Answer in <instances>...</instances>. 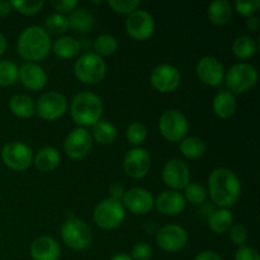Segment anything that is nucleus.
I'll use <instances>...</instances> for the list:
<instances>
[{
    "instance_id": "f257e3e1",
    "label": "nucleus",
    "mask_w": 260,
    "mask_h": 260,
    "mask_svg": "<svg viewBox=\"0 0 260 260\" xmlns=\"http://www.w3.org/2000/svg\"><path fill=\"white\" fill-rule=\"evenodd\" d=\"M208 193L220 208H230L239 201L241 182L229 168H216L208 177Z\"/></svg>"
},
{
    "instance_id": "f03ea898",
    "label": "nucleus",
    "mask_w": 260,
    "mask_h": 260,
    "mask_svg": "<svg viewBox=\"0 0 260 260\" xmlns=\"http://www.w3.org/2000/svg\"><path fill=\"white\" fill-rule=\"evenodd\" d=\"M19 55L29 62H36L46 58L52 48L50 35L45 28L30 25L23 29L17 42Z\"/></svg>"
},
{
    "instance_id": "7ed1b4c3",
    "label": "nucleus",
    "mask_w": 260,
    "mask_h": 260,
    "mask_svg": "<svg viewBox=\"0 0 260 260\" xmlns=\"http://www.w3.org/2000/svg\"><path fill=\"white\" fill-rule=\"evenodd\" d=\"M70 114L74 122L83 128L93 126L103 114V102L91 91H81L71 101Z\"/></svg>"
},
{
    "instance_id": "20e7f679",
    "label": "nucleus",
    "mask_w": 260,
    "mask_h": 260,
    "mask_svg": "<svg viewBox=\"0 0 260 260\" xmlns=\"http://www.w3.org/2000/svg\"><path fill=\"white\" fill-rule=\"evenodd\" d=\"M258 79L259 74L256 68L248 62L236 63L225 73L226 86L233 94L248 93L256 85Z\"/></svg>"
},
{
    "instance_id": "39448f33",
    "label": "nucleus",
    "mask_w": 260,
    "mask_h": 260,
    "mask_svg": "<svg viewBox=\"0 0 260 260\" xmlns=\"http://www.w3.org/2000/svg\"><path fill=\"white\" fill-rule=\"evenodd\" d=\"M74 71L76 78L83 84L95 85L106 78L107 65L103 57L95 52H85L75 62Z\"/></svg>"
},
{
    "instance_id": "423d86ee",
    "label": "nucleus",
    "mask_w": 260,
    "mask_h": 260,
    "mask_svg": "<svg viewBox=\"0 0 260 260\" xmlns=\"http://www.w3.org/2000/svg\"><path fill=\"white\" fill-rule=\"evenodd\" d=\"M124 207L121 201L107 198L99 202L94 208L93 218L96 226L103 230H114L124 221Z\"/></svg>"
},
{
    "instance_id": "0eeeda50",
    "label": "nucleus",
    "mask_w": 260,
    "mask_h": 260,
    "mask_svg": "<svg viewBox=\"0 0 260 260\" xmlns=\"http://www.w3.org/2000/svg\"><path fill=\"white\" fill-rule=\"evenodd\" d=\"M189 123L184 114L178 109H168L160 116L159 131L169 142H180L187 137Z\"/></svg>"
},
{
    "instance_id": "6e6552de",
    "label": "nucleus",
    "mask_w": 260,
    "mask_h": 260,
    "mask_svg": "<svg viewBox=\"0 0 260 260\" xmlns=\"http://www.w3.org/2000/svg\"><path fill=\"white\" fill-rule=\"evenodd\" d=\"M61 238L69 248L84 250L93 240V234L88 223L79 218H70L61 226Z\"/></svg>"
},
{
    "instance_id": "1a4fd4ad",
    "label": "nucleus",
    "mask_w": 260,
    "mask_h": 260,
    "mask_svg": "<svg viewBox=\"0 0 260 260\" xmlns=\"http://www.w3.org/2000/svg\"><path fill=\"white\" fill-rule=\"evenodd\" d=\"M2 160L9 169L24 172L33 162V151L20 141H10L2 149Z\"/></svg>"
},
{
    "instance_id": "9d476101",
    "label": "nucleus",
    "mask_w": 260,
    "mask_h": 260,
    "mask_svg": "<svg viewBox=\"0 0 260 260\" xmlns=\"http://www.w3.org/2000/svg\"><path fill=\"white\" fill-rule=\"evenodd\" d=\"M68 111V101L58 91H47L38 98L36 113L45 121H55L61 118Z\"/></svg>"
},
{
    "instance_id": "9b49d317",
    "label": "nucleus",
    "mask_w": 260,
    "mask_h": 260,
    "mask_svg": "<svg viewBox=\"0 0 260 260\" xmlns=\"http://www.w3.org/2000/svg\"><path fill=\"white\" fill-rule=\"evenodd\" d=\"M124 27L129 37L136 41H146L154 35L155 20L146 10H135L128 14Z\"/></svg>"
},
{
    "instance_id": "f8f14e48",
    "label": "nucleus",
    "mask_w": 260,
    "mask_h": 260,
    "mask_svg": "<svg viewBox=\"0 0 260 260\" xmlns=\"http://www.w3.org/2000/svg\"><path fill=\"white\" fill-rule=\"evenodd\" d=\"M93 147V137L88 129L76 127L66 136L63 150L66 155L73 160H80L90 152Z\"/></svg>"
},
{
    "instance_id": "ddd939ff",
    "label": "nucleus",
    "mask_w": 260,
    "mask_h": 260,
    "mask_svg": "<svg viewBox=\"0 0 260 260\" xmlns=\"http://www.w3.org/2000/svg\"><path fill=\"white\" fill-rule=\"evenodd\" d=\"M161 177L165 185L172 188V190L179 192V190L184 189V188L189 184V167H188L183 160L175 157V159L169 160V161L164 165L161 172Z\"/></svg>"
},
{
    "instance_id": "4468645a",
    "label": "nucleus",
    "mask_w": 260,
    "mask_h": 260,
    "mask_svg": "<svg viewBox=\"0 0 260 260\" xmlns=\"http://www.w3.org/2000/svg\"><path fill=\"white\" fill-rule=\"evenodd\" d=\"M150 83L152 88L159 93H172L179 86L180 73L175 66L169 63L157 65L150 75Z\"/></svg>"
},
{
    "instance_id": "2eb2a0df",
    "label": "nucleus",
    "mask_w": 260,
    "mask_h": 260,
    "mask_svg": "<svg viewBox=\"0 0 260 260\" xmlns=\"http://www.w3.org/2000/svg\"><path fill=\"white\" fill-rule=\"evenodd\" d=\"M151 168V156L149 151L142 147H134L129 150L123 159V169L128 177L141 179L146 177Z\"/></svg>"
},
{
    "instance_id": "dca6fc26",
    "label": "nucleus",
    "mask_w": 260,
    "mask_h": 260,
    "mask_svg": "<svg viewBox=\"0 0 260 260\" xmlns=\"http://www.w3.org/2000/svg\"><path fill=\"white\" fill-rule=\"evenodd\" d=\"M196 74L205 85L218 86L225 79V68L218 58L205 56L196 65Z\"/></svg>"
},
{
    "instance_id": "f3484780",
    "label": "nucleus",
    "mask_w": 260,
    "mask_h": 260,
    "mask_svg": "<svg viewBox=\"0 0 260 260\" xmlns=\"http://www.w3.org/2000/svg\"><path fill=\"white\" fill-rule=\"evenodd\" d=\"M188 234L182 226L167 225L162 226L156 234V243L162 250L175 253L187 245Z\"/></svg>"
},
{
    "instance_id": "a211bd4d",
    "label": "nucleus",
    "mask_w": 260,
    "mask_h": 260,
    "mask_svg": "<svg viewBox=\"0 0 260 260\" xmlns=\"http://www.w3.org/2000/svg\"><path fill=\"white\" fill-rule=\"evenodd\" d=\"M122 205L124 208L136 215H145L154 208V201L151 193L145 188L135 187L124 192L122 197Z\"/></svg>"
},
{
    "instance_id": "6ab92c4d",
    "label": "nucleus",
    "mask_w": 260,
    "mask_h": 260,
    "mask_svg": "<svg viewBox=\"0 0 260 260\" xmlns=\"http://www.w3.org/2000/svg\"><path fill=\"white\" fill-rule=\"evenodd\" d=\"M20 83L29 90H41L47 84V74L42 66L37 62H25L20 66L19 76Z\"/></svg>"
},
{
    "instance_id": "aec40b11",
    "label": "nucleus",
    "mask_w": 260,
    "mask_h": 260,
    "mask_svg": "<svg viewBox=\"0 0 260 260\" xmlns=\"http://www.w3.org/2000/svg\"><path fill=\"white\" fill-rule=\"evenodd\" d=\"M185 198L183 193L177 190H164L154 201V207L160 213L167 216L179 215L185 208Z\"/></svg>"
},
{
    "instance_id": "412c9836",
    "label": "nucleus",
    "mask_w": 260,
    "mask_h": 260,
    "mask_svg": "<svg viewBox=\"0 0 260 260\" xmlns=\"http://www.w3.org/2000/svg\"><path fill=\"white\" fill-rule=\"evenodd\" d=\"M61 248L51 236H40L30 245V256L33 260H58Z\"/></svg>"
},
{
    "instance_id": "4be33fe9",
    "label": "nucleus",
    "mask_w": 260,
    "mask_h": 260,
    "mask_svg": "<svg viewBox=\"0 0 260 260\" xmlns=\"http://www.w3.org/2000/svg\"><path fill=\"white\" fill-rule=\"evenodd\" d=\"M236 107H238V103H236L235 95L229 90H220L213 98V113L221 119H228L233 117L236 112Z\"/></svg>"
},
{
    "instance_id": "5701e85b",
    "label": "nucleus",
    "mask_w": 260,
    "mask_h": 260,
    "mask_svg": "<svg viewBox=\"0 0 260 260\" xmlns=\"http://www.w3.org/2000/svg\"><path fill=\"white\" fill-rule=\"evenodd\" d=\"M69 27L76 33H86L90 32L94 27L95 18L94 14L88 8H75L70 13V17L68 18Z\"/></svg>"
},
{
    "instance_id": "b1692460",
    "label": "nucleus",
    "mask_w": 260,
    "mask_h": 260,
    "mask_svg": "<svg viewBox=\"0 0 260 260\" xmlns=\"http://www.w3.org/2000/svg\"><path fill=\"white\" fill-rule=\"evenodd\" d=\"M60 152H58L57 149L52 146L42 147L37 152L36 157H33L36 169L42 173H48L55 170L58 167V164H60Z\"/></svg>"
},
{
    "instance_id": "393cba45",
    "label": "nucleus",
    "mask_w": 260,
    "mask_h": 260,
    "mask_svg": "<svg viewBox=\"0 0 260 260\" xmlns=\"http://www.w3.org/2000/svg\"><path fill=\"white\" fill-rule=\"evenodd\" d=\"M233 4L228 0H216L211 3L207 9V17L215 25H225L233 18Z\"/></svg>"
},
{
    "instance_id": "a878e982",
    "label": "nucleus",
    "mask_w": 260,
    "mask_h": 260,
    "mask_svg": "<svg viewBox=\"0 0 260 260\" xmlns=\"http://www.w3.org/2000/svg\"><path fill=\"white\" fill-rule=\"evenodd\" d=\"M9 108L19 118H29L36 113V104L27 94H15L10 98Z\"/></svg>"
},
{
    "instance_id": "bb28decb",
    "label": "nucleus",
    "mask_w": 260,
    "mask_h": 260,
    "mask_svg": "<svg viewBox=\"0 0 260 260\" xmlns=\"http://www.w3.org/2000/svg\"><path fill=\"white\" fill-rule=\"evenodd\" d=\"M52 51L57 57L63 58V60H71L80 52V42L70 36L60 37L52 45Z\"/></svg>"
},
{
    "instance_id": "cd10ccee",
    "label": "nucleus",
    "mask_w": 260,
    "mask_h": 260,
    "mask_svg": "<svg viewBox=\"0 0 260 260\" xmlns=\"http://www.w3.org/2000/svg\"><path fill=\"white\" fill-rule=\"evenodd\" d=\"M90 135L93 141L95 140L101 145H111L117 139V128L111 121L99 119L95 124H93V131Z\"/></svg>"
},
{
    "instance_id": "c85d7f7f",
    "label": "nucleus",
    "mask_w": 260,
    "mask_h": 260,
    "mask_svg": "<svg viewBox=\"0 0 260 260\" xmlns=\"http://www.w3.org/2000/svg\"><path fill=\"white\" fill-rule=\"evenodd\" d=\"M206 149H207V146H206L205 141L197 136L184 137V139L179 142V150L180 152H182V155L190 160H196L202 157L203 155H205Z\"/></svg>"
},
{
    "instance_id": "c756f323",
    "label": "nucleus",
    "mask_w": 260,
    "mask_h": 260,
    "mask_svg": "<svg viewBox=\"0 0 260 260\" xmlns=\"http://www.w3.org/2000/svg\"><path fill=\"white\" fill-rule=\"evenodd\" d=\"M210 229L216 234H225L231 229L234 222V216L229 208H218L213 211L210 216Z\"/></svg>"
},
{
    "instance_id": "7c9ffc66",
    "label": "nucleus",
    "mask_w": 260,
    "mask_h": 260,
    "mask_svg": "<svg viewBox=\"0 0 260 260\" xmlns=\"http://www.w3.org/2000/svg\"><path fill=\"white\" fill-rule=\"evenodd\" d=\"M255 40L250 36H240L233 43V53L239 60H249L256 53Z\"/></svg>"
},
{
    "instance_id": "2f4dec72",
    "label": "nucleus",
    "mask_w": 260,
    "mask_h": 260,
    "mask_svg": "<svg viewBox=\"0 0 260 260\" xmlns=\"http://www.w3.org/2000/svg\"><path fill=\"white\" fill-rule=\"evenodd\" d=\"M93 47L96 55H99L101 57H103V56H111L118 48V41L112 35H101L94 41Z\"/></svg>"
},
{
    "instance_id": "473e14b6",
    "label": "nucleus",
    "mask_w": 260,
    "mask_h": 260,
    "mask_svg": "<svg viewBox=\"0 0 260 260\" xmlns=\"http://www.w3.org/2000/svg\"><path fill=\"white\" fill-rule=\"evenodd\" d=\"M19 76V69L13 61H0V86H10L15 84Z\"/></svg>"
},
{
    "instance_id": "72a5a7b5",
    "label": "nucleus",
    "mask_w": 260,
    "mask_h": 260,
    "mask_svg": "<svg viewBox=\"0 0 260 260\" xmlns=\"http://www.w3.org/2000/svg\"><path fill=\"white\" fill-rule=\"evenodd\" d=\"M69 20L68 17L60 13H52L45 20V30L52 35H62L68 30Z\"/></svg>"
},
{
    "instance_id": "f704fd0d",
    "label": "nucleus",
    "mask_w": 260,
    "mask_h": 260,
    "mask_svg": "<svg viewBox=\"0 0 260 260\" xmlns=\"http://www.w3.org/2000/svg\"><path fill=\"white\" fill-rule=\"evenodd\" d=\"M185 201H189L193 205H202L207 200V190L200 183H189L184 188Z\"/></svg>"
},
{
    "instance_id": "c9c22d12",
    "label": "nucleus",
    "mask_w": 260,
    "mask_h": 260,
    "mask_svg": "<svg viewBox=\"0 0 260 260\" xmlns=\"http://www.w3.org/2000/svg\"><path fill=\"white\" fill-rule=\"evenodd\" d=\"M126 137L129 144L140 146L147 139V128L141 122H132L126 131Z\"/></svg>"
},
{
    "instance_id": "e433bc0d",
    "label": "nucleus",
    "mask_w": 260,
    "mask_h": 260,
    "mask_svg": "<svg viewBox=\"0 0 260 260\" xmlns=\"http://www.w3.org/2000/svg\"><path fill=\"white\" fill-rule=\"evenodd\" d=\"M10 4H12L13 9L24 15L37 14L45 7V2H42V0H28V2L13 0V2H10Z\"/></svg>"
},
{
    "instance_id": "4c0bfd02",
    "label": "nucleus",
    "mask_w": 260,
    "mask_h": 260,
    "mask_svg": "<svg viewBox=\"0 0 260 260\" xmlns=\"http://www.w3.org/2000/svg\"><path fill=\"white\" fill-rule=\"evenodd\" d=\"M140 0H109L108 5L119 14H131L140 7Z\"/></svg>"
},
{
    "instance_id": "58836bf2",
    "label": "nucleus",
    "mask_w": 260,
    "mask_h": 260,
    "mask_svg": "<svg viewBox=\"0 0 260 260\" xmlns=\"http://www.w3.org/2000/svg\"><path fill=\"white\" fill-rule=\"evenodd\" d=\"M233 8L244 17H251L259 10L260 0H236Z\"/></svg>"
},
{
    "instance_id": "ea45409f",
    "label": "nucleus",
    "mask_w": 260,
    "mask_h": 260,
    "mask_svg": "<svg viewBox=\"0 0 260 260\" xmlns=\"http://www.w3.org/2000/svg\"><path fill=\"white\" fill-rule=\"evenodd\" d=\"M229 231H230L231 241H233L236 246L240 248V246L245 245L249 238L248 229H246L245 226L241 225V223H236V225L231 226V229Z\"/></svg>"
},
{
    "instance_id": "a19ab883",
    "label": "nucleus",
    "mask_w": 260,
    "mask_h": 260,
    "mask_svg": "<svg viewBox=\"0 0 260 260\" xmlns=\"http://www.w3.org/2000/svg\"><path fill=\"white\" fill-rule=\"evenodd\" d=\"M151 255H152L151 245L145 243V241L136 244V245L132 248L131 254H129V256H131L132 260H149L151 258Z\"/></svg>"
},
{
    "instance_id": "79ce46f5",
    "label": "nucleus",
    "mask_w": 260,
    "mask_h": 260,
    "mask_svg": "<svg viewBox=\"0 0 260 260\" xmlns=\"http://www.w3.org/2000/svg\"><path fill=\"white\" fill-rule=\"evenodd\" d=\"M235 260H260V256L255 249L244 245L236 250Z\"/></svg>"
},
{
    "instance_id": "37998d69",
    "label": "nucleus",
    "mask_w": 260,
    "mask_h": 260,
    "mask_svg": "<svg viewBox=\"0 0 260 260\" xmlns=\"http://www.w3.org/2000/svg\"><path fill=\"white\" fill-rule=\"evenodd\" d=\"M51 5L55 10L62 13H71L76 7H78V2L76 0H52Z\"/></svg>"
},
{
    "instance_id": "c03bdc74",
    "label": "nucleus",
    "mask_w": 260,
    "mask_h": 260,
    "mask_svg": "<svg viewBox=\"0 0 260 260\" xmlns=\"http://www.w3.org/2000/svg\"><path fill=\"white\" fill-rule=\"evenodd\" d=\"M109 193H111V197L109 198L116 201H121L124 194V189L119 183H114V184H112L111 188H109Z\"/></svg>"
},
{
    "instance_id": "a18cd8bd",
    "label": "nucleus",
    "mask_w": 260,
    "mask_h": 260,
    "mask_svg": "<svg viewBox=\"0 0 260 260\" xmlns=\"http://www.w3.org/2000/svg\"><path fill=\"white\" fill-rule=\"evenodd\" d=\"M246 29L249 30V32H258L259 28H260V22H259V18L258 17H254V15H251V17L248 18V20H246Z\"/></svg>"
},
{
    "instance_id": "49530a36",
    "label": "nucleus",
    "mask_w": 260,
    "mask_h": 260,
    "mask_svg": "<svg viewBox=\"0 0 260 260\" xmlns=\"http://www.w3.org/2000/svg\"><path fill=\"white\" fill-rule=\"evenodd\" d=\"M194 260H221V258L217 253H215V251L205 250L202 251V253L198 254L194 258Z\"/></svg>"
},
{
    "instance_id": "de8ad7c7",
    "label": "nucleus",
    "mask_w": 260,
    "mask_h": 260,
    "mask_svg": "<svg viewBox=\"0 0 260 260\" xmlns=\"http://www.w3.org/2000/svg\"><path fill=\"white\" fill-rule=\"evenodd\" d=\"M13 10L12 4L10 2L7 0H0V17H7L10 14V12Z\"/></svg>"
},
{
    "instance_id": "09e8293b",
    "label": "nucleus",
    "mask_w": 260,
    "mask_h": 260,
    "mask_svg": "<svg viewBox=\"0 0 260 260\" xmlns=\"http://www.w3.org/2000/svg\"><path fill=\"white\" fill-rule=\"evenodd\" d=\"M5 50H7V38L4 37V35L0 33V57L4 55Z\"/></svg>"
},
{
    "instance_id": "8fccbe9b",
    "label": "nucleus",
    "mask_w": 260,
    "mask_h": 260,
    "mask_svg": "<svg viewBox=\"0 0 260 260\" xmlns=\"http://www.w3.org/2000/svg\"><path fill=\"white\" fill-rule=\"evenodd\" d=\"M111 260H132V258L128 255V254L119 253V254H116V255H114Z\"/></svg>"
}]
</instances>
